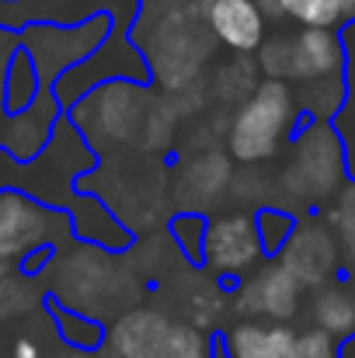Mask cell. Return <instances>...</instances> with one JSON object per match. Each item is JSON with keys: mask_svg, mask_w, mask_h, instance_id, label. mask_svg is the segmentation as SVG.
<instances>
[{"mask_svg": "<svg viewBox=\"0 0 355 358\" xmlns=\"http://www.w3.org/2000/svg\"><path fill=\"white\" fill-rule=\"evenodd\" d=\"M157 3L160 7L139 0V10L129 24V42L143 52L150 66V84L164 91H181L199 77V70L213 56L216 38L206 24V10L199 14L192 0H174L171 7L167 0Z\"/></svg>", "mask_w": 355, "mask_h": 358, "instance_id": "6da1fadb", "label": "cell"}, {"mask_svg": "<svg viewBox=\"0 0 355 358\" xmlns=\"http://www.w3.org/2000/svg\"><path fill=\"white\" fill-rule=\"evenodd\" d=\"M49 271V299H56L60 306L95 317L105 324V317L125 313L129 306H136L139 292H143V278H136L129 271L125 261H116L112 250L105 247H91L81 243L74 250H63L60 257H53Z\"/></svg>", "mask_w": 355, "mask_h": 358, "instance_id": "7a4b0ae2", "label": "cell"}, {"mask_svg": "<svg viewBox=\"0 0 355 358\" xmlns=\"http://www.w3.org/2000/svg\"><path fill=\"white\" fill-rule=\"evenodd\" d=\"M293 153L275 178V199L272 206L286 213H317L328 206L349 181V157L345 143L335 129V122H303L296 136L289 139Z\"/></svg>", "mask_w": 355, "mask_h": 358, "instance_id": "3957f363", "label": "cell"}, {"mask_svg": "<svg viewBox=\"0 0 355 358\" xmlns=\"http://www.w3.org/2000/svg\"><path fill=\"white\" fill-rule=\"evenodd\" d=\"M300 125L303 115L293 84L261 80L254 94L234 108V119L227 125V153L230 160H240L247 167L268 164L296 136Z\"/></svg>", "mask_w": 355, "mask_h": 358, "instance_id": "277c9868", "label": "cell"}, {"mask_svg": "<svg viewBox=\"0 0 355 358\" xmlns=\"http://www.w3.org/2000/svg\"><path fill=\"white\" fill-rule=\"evenodd\" d=\"M146 87L150 84L136 80H105L91 94H84L67 112V119L74 122V129L88 139L95 153L132 143L139 146V139H146V122L153 108V94Z\"/></svg>", "mask_w": 355, "mask_h": 358, "instance_id": "5b68a950", "label": "cell"}, {"mask_svg": "<svg viewBox=\"0 0 355 358\" xmlns=\"http://www.w3.org/2000/svg\"><path fill=\"white\" fill-rule=\"evenodd\" d=\"M74 240L67 209L46 206L21 188H0V261L21 264L39 250H56Z\"/></svg>", "mask_w": 355, "mask_h": 358, "instance_id": "8992f818", "label": "cell"}, {"mask_svg": "<svg viewBox=\"0 0 355 358\" xmlns=\"http://www.w3.org/2000/svg\"><path fill=\"white\" fill-rule=\"evenodd\" d=\"M116 21L109 14H95L77 24H25L18 31V45L32 56L39 73V91H53L56 80L84 63L91 52L105 45Z\"/></svg>", "mask_w": 355, "mask_h": 358, "instance_id": "52a82bcc", "label": "cell"}, {"mask_svg": "<svg viewBox=\"0 0 355 358\" xmlns=\"http://www.w3.org/2000/svg\"><path fill=\"white\" fill-rule=\"evenodd\" d=\"M265 261L261 240L254 230V213H220L206 223L202 268L220 285L237 289Z\"/></svg>", "mask_w": 355, "mask_h": 358, "instance_id": "ba28073f", "label": "cell"}, {"mask_svg": "<svg viewBox=\"0 0 355 358\" xmlns=\"http://www.w3.org/2000/svg\"><path fill=\"white\" fill-rule=\"evenodd\" d=\"M272 261H279L303 285V292H317L331 285L335 278H342V254H338L335 234L317 213H307L296 220L293 237L286 240V247Z\"/></svg>", "mask_w": 355, "mask_h": 358, "instance_id": "9c48e42d", "label": "cell"}, {"mask_svg": "<svg viewBox=\"0 0 355 358\" xmlns=\"http://www.w3.org/2000/svg\"><path fill=\"white\" fill-rule=\"evenodd\" d=\"M230 306L240 320L289 324L303 306V285L279 261H261L234 289Z\"/></svg>", "mask_w": 355, "mask_h": 358, "instance_id": "30bf717a", "label": "cell"}, {"mask_svg": "<svg viewBox=\"0 0 355 358\" xmlns=\"http://www.w3.org/2000/svg\"><path fill=\"white\" fill-rule=\"evenodd\" d=\"M234 185V164L230 153L223 150H202L195 157H188L178 167V181H174V199L178 213H199L206 216L220 199L230 195Z\"/></svg>", "mask_w": 355, "mask_h": 358, "instance_id": "8fae6325", "label": "cell"}, {"mask_svg": "<svg viewBox=\"0 0 355 358\" xmlns=\"http://www.w3.org/2000/svg\"><path fill=\"white\" fill-rule=\"evenodd\" d=\"M345 73V45L338 31L300 28L289 31V84H314Z\"/></svg>", "mask_w": 355, "mask_h": 358, "instance_id": "7c38bea8", "label": "cell"}, {"mask_svg": "<svg viewBox=\"0 0 355 358\" xmlns=\"http://www.w3.org/2000/svg\"><path fill=\"white\" fill-rule=\"evenodd\" d=\"M171 317L157 306H129L125 313H118L105 331V348L112 358H157L167 331H171Z\"/></svg>", "mask_w": 355, "mask_h": 358, "instance_id": "4fadbf2b", "label": "cell"}, {"mask_svg": "<svg viewBox=\"0 0 355 358\" xmlns=\"http://www.w3.org/2000/svg\"><path fill=\"white\" fill-rule=\"evenodd\" d=\"M206 24L213 38L237 56H251L268 38V17L261 14L258 0H209Z\"/></svg>", "mask_w": 355, "mask_h": 358, "instance_id": "5bb4252c", "label": "cell"}, {"mask_svg": "<svg viewBox=\"0 0 355 358\" xmlns=\"http://www.w3.org/2000/svg\"><path fill=\"white\" fill-rule=\"evenodd\" d=\"M220 338L230 358H286L296 331L289 324H272V320H240Z\"/></svg>", "mask_w": 355, "mask_h": 358, "instance_id": "9a60e30c", "label": "cell"}, {"mask_svg": "<svg viewBox=\"0 0 355 358\" xmlns=\"http://www.w3.org/2000/svg\"><path fill=\"white\" fill-rule=\"evenodd\" d=\"M310 320L317 331L331 334L335 341L355 338V278H335L331 285L317 289L310 299Z\"/></svg>", "mask_w": 355, "mask_h": 358, "instance_id": "2e32d148", "label": "cell"}, {"mask_svg": "<svg viewBox=\"0 0 355 358\" xmlns=\"http://www.w3.org/2000/svg\"><path fill=\"white\" fill-rule=\"evenodd\" d=\"M293 91H296V105H300L303 122H335L342 115V108L355 98L345 73L328 77V80H314V84H300Z\"/></svg>", "mask_w": 355, "mask_h": 358, "instance_id": "e0dca14e", "label": "cell"}, {"mask_svg": "<svg viewBox=\"0 0 355 358\" xmlns=\"http://www.w3.org/2000/svg\"><path fill=\"white\" fill-rule=\"evenodd\" d=\"M324 223L331 227L338 254H342V275L355 278V178L324 206Z\"/></svg>", "mask_w": 355, "mask_h": 358, "instance_id": "ac0fdd59", "label": "cell"}, {"mask_svg": "<svg viewBox=\"0 0 355 358\" xmlns=\"http://www.w3.org/2000/svg\"><path fill=\"white\" fill-rule=\"evenodd\" d=\"M46 306H49V317H53L63 345H70L74 352H88V355L98 352V348H105V331L109 327L102 320L84 317V313H74V310L60 306L56 299H46Z\"/></svg>", "mask_w": 355, "mask_h": 358, "instance_id": "d6986e66", "label": "cell"}, {"mask_svg": "<svg viewBox=\"0 0 355 358\" xmlns=\"http://www.w3.org/2000/svg\"><path fill=\"white\" fill-rule=\"evenodd\" d=\"M35 98H39L35 63H32V56L25 49H18L11 56V66H7V77H4V112L7 115H21Z\"/></svg>", "mask_w": 355, "mask_h": 358, "instance_id": "ffe728a7", "label": "cell"}, {"mask_svg": "<svg viewBox=\"0 0 355 358\" xmlns=\"http://www.w3.org/2000/svg\"><path fill=\"white\" fill-rule=\"evenodd\" d=\"M258 63H251L247 56H237L234 59H223V66H216V80H213V94L227 105H244L254 87H258Z\"/></svg>", "mask_w": 355, "mask_h": 358, "instance_id": "44dd1931", "label": "cell"}, {"mask_svg": "<svg viewBox=\"0 0 355 358\" xmlns=\"http://www.w3.org/2000/svg\"><path fill=\"white\" fill-rule=\"evenodd\" d=\"M279 10L286 21L300 28H328L338 31L345 24V3L342 0H279Z\"/></svg>", "mask_w": 355, "mask_h": 358, "instance_id": "7402d4cb", "label": "cell"}, {"mask_svg": "<svg viewBox=\"0 0 355 358\" xmlns=\"http://www.w3.org/2000/svg\"><path fill=\"white\" fill-rule=\"evenodd\" d=\"M206 216H199V213H174L171 220H167V234L174 240V247H178V254H181V261L185 264H192V268H202V243H206Z\"/></svg>", "mask_w": 355, "mask_h": 358, "instance_id": "603a6c76", "label": "cell"}, {"mask_svg": "<svg viewBox=\"0 0 355 358\" xmlns=\"http://www.w3.org/2000/svg\"><path fill=\"white\" fill-rule=\"evenodd\" d=\"M296 220H300V216H293V213H286V209H279V206H261V209H254V230H258V240H261L265 261H272V257L286 247V240L293 237V230H296Z\"/></svg>", "mask_w": 355, "mask_h": 358, "instance_id": "cb8c5ba5", "label": "cell"}, {"mask_svg": "<svg viewBox=\"0 0 355 358\" xmlns=\"http://www.w3.org/2000/svg\"><path fill=\"white\" fill-rule=\"evenodd\" d=\"M157 358H213V334L199 331L185 320H174Z\"/></svg>", "mask_w": 355, "mask_h": 358, "instance_id": "d4e9b609", "label": "cell"}, {"mask_svg": "<svg viewBox=\"0 0 355 358\" xmlns=\"http://www.w3.org/2000/svg\"><path fill=\"white\" fill-rule=\"evenodd\" d=\"M258 70L265 80H282L289 84V31H275L261 42L258 49Z\"/></svg>", "mask_w": 355, "mask_h": 358, "instance_id": "484cf974", "label": "cell"}, {"mask_svg": "<svg viewBox=\"0 0 355 358\" xmlns=\"http://www.w3.org/2000/svg\"><path fill=\"white\" fill-rule=\"evenodd\" d=\"M286 358H342V341H335L317 327H307L293 338V348Z\"/></svg>", "mask_w": 355, "mask_h": 358, "instance_id": "4316f807", "label": "cell"}, {"mask_svg": "<svg viewBox=\"0 0 355 358\" xmlns=\"http://www.w3.org/2000/svg\"><path fill=\"white\" fill-rule=\"evenodd\" d=\"M35 278H25V275H11L0 282V324L11 320V317H21L28 306H32V285Z\"/></svg>", "mask_w": 355, "mask_h": 358, "instance_id": "83f0119b", "label": "cell"}, {"mask_svg": "<svg viewBox=\"0 0 355 358\" xmlns=\"http://www.w3.org/2000/svg\"><path fill=\"white\" fill-rule=\"evenodd\" d=\"M338 35H342V45H345V80H349V87L355 94V21L342 24Z\"/></svg>", "mask_w": 355, "mask_h": 358, "instance_id": "f1b7e54d", "label": "cell"}, {"mask_svg": "<svg viewBox=\"0 0 355 358\" xmlns=\"http://www.w3.org/2000/svg\"><path fill=\"white\" fill-rule=\"evenodd\" d=\"M11 358H42V345L35 338H18L11 348Z\"/></svg>", "mask_w": 355, "mask_h": 358, "instance_id": "f546056e", "label": "cell"}, {"mask_svg": "<svg viewBox=\"0 0 355 358\" xmlns=\"http://www.w3.org/2000/svg\"><path fill=\"white\" fill-rule=\"evenodd\" d=\"M213 358H230L227 348H223V338H220V334H213Z\"/></svg>", "mask_w": 355, "mask_h": 358, "instance_id": "4dcf8cb0", "label": "cell"}, {"mask_svg": "<svg viewBox=\"0 0 355 358\" xmlns=\"http://www.w3.org/2000/svg\"><path fill=\"white\" fill-rule=\"evenodd\" d=\"M11 275H18V268H14V264H7V261H0V282H4V278H11Z\"/></svg>", "mask_w": 355, "mask_h": 358, "instance_id": "1f68e13d", "label": "cell"}, {"mask_svg": "<svg viewBox=\"0 0 355 358\" xmlns=\"http://www.w3.org/2000/svg\"><path fill=\"white\" fill-rule=\"evenodd\" d=\"M342 3H345V24H349L355 21V0H342Z\"/></svg>", "mask_w": 355, "mask_h": 358, "instance_id": "d6a6232c", "label": "cell"}, {"mask_svg": "<svg viewBox=\"0 0 355 358\" xmlns=\"http://www.w3.org/2000/svg\"><path fill=\"white\" fill-rule=\"evenodd\" d=\"M342 358H355V338H352V341H345V345H342Z\"/></svg>", "mask_w": 355, "mask_h": 358, "instance_id": "836d02e7", "label": "cell"}, {"mask_svg": "<svg viewBox=\"0 0 355 358\" xmlns=\"http://www.w3.org/2000/svg\"><path fill=\"white\" fill-rule=\"evenodd\" d=\"M4 125H7V112H4V94H0V139H4Z\"/></svg>", "mask_w": 355, "mask_h": 358, "instance_id": "e575fe53", "label": "cell"}, {"mask_svg": "<svg viewBox=\"0 0 355 358\" xmlns=\"http://www.w3.org/2000/svg\"><path fill=\"white\" fill-rule=\"evenodd\" d=\"M60 358H91L88 352H67V355H60Z\"/></svg>", "mask_w": 355, "mask_h": 358, "instance_id": "d590c367", "label": "cell"}, {"mask_svg": "<svg viewBox=\"0 0 355 358\" xmlns=\"http://www.w3.org/2000/svg\"><path fill=\"white\" fill-rule=\"evenodd\" d=\"M192 3H209V0H192Z\"/></svg>", "mask_w": 355, "mask_h": 358, "instance_id": "8d00e7d4", "label": "cell"}]
</instances>
